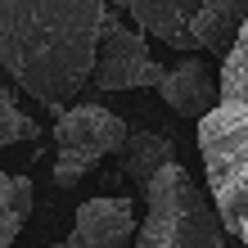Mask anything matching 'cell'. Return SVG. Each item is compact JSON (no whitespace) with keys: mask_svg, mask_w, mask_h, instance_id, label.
<instances>
[{"mask_svg":"<svg viewBox=\"0 0 248 248\" xmlns=\"http://www.w3.org/2000/svg\"><path fill=\"white\" fill-rule=\"evenodd\" d=\"M108 0H0V68L50 113L91 86Z\"/></svg>","mask_w":248,"mask_h":248,"instance_id":"cell-1","label":"cell"},{"mask_svg":"<svg viewBox=\"0 0 248 248\" xmlns=\"http://www.w3.org/2000/svg\"><path fill=\"white\" fill-rule=\"evenodd\" d=\"M199 154L226 230L248 248V23L226 50L212 113L199 118Z\"/></svg>","mask_w":248,"mask_h":248,"instance_id":"cell-2","label":"cell"},{"mask_svg":"<svg viewBox=\"0 0 248 248\" xmlns=\"http://www.w3.org/2000/svg\"><path fill=\"white\" fill-rule=\"evenodd\" d=\"M144 208L149 212L131 248H239L212 194L199 189L181 163L158 167V176L144 185Z\"/></svg>","mask_w":248,"mask_h":248,"instance_id":"cell-3","label":"cell"},{"mask_svg":"<svg viewBox=\"0 0 248 248\" xmlns=\"http://www.w3.org/2000/svg\"><path fill=\"white\" fill-rule=\"evenodd\" d=\"M126 136H131V126L99 104L63 108L54 118V144H59V154H54V185L59 189L81 185L108 154H122Z\"/></svg>","mask_w":248,"mask_h":248,"instance_id":"cell-4","label":"cell"},{"mask_svg":"<svg viewBox=\"0 0 248 248\" xmlns=\"http://www.w3.org/2000/svg\"><path fill=\"white\" fill-rule=\"evenodd\" d=\"M163 72L167 68L149 54L144 32H131L118 14H108V18H104V32H99V50H95L91 81L99 86V91H149V86L158 91Z\"/></svg>","mask_w":248,"mask_h":248,"instance_id":"cell-5","label":"cell"},{"mask_svg":"<svg viewBox=\"0 0 248 248\" xmlns=\"http://www.w3.org/2000/svg\"><path fill=\"white\" fill-rule=\"evenodd\" d=\"M136 208H131V199L122 194H99V199H86L77 217H72V235L54 248H131L136 244Z\"/></svg>","mask_w":248,"mask_h":248,"instance_id":"cell-6","label":"cell"},{"mask_svg":"<svg viewBox=\"0 0 248 248\" xmlns=\"http://www.w3.org/2000/svg\"><path fill=\"white\" fill-rule=\"evenodd\" d=\"M158 95H163V104L171 113H181V118H208L212 104H217V77H212V68L203 63L199 54H181V63L163 72Z\"/></svg>","mask_w":248,"mask_h":248,"instance_id":"cell-7","label":"cell"},{"mask_svg":"<svg viewBox=\"0 0 248 248\" xmlns=\"http://www.w3.org/2000/svg\"><path fill=\"white\" fill-rule=\"evenodd\" d=\"M131 18L140 23V32L158 36L163 46L181 50V54H194L199 50V36H194V0H126Z\"/></svg>","mask_w":248,"mask_h":248,"instance_id":"cell-8","label":"cell"},{"mask_svg":"<svg viewBox=\"0 0 248 248\" xmlns=\"http://www.w3.org/2000/svg\"><path fill=\"white\" fill-rule=\"evenodd\" d=\"M194 36L199 50H217L226 54L235 46L239 27L248 23V0H194Z\"/></svg>","mask_w":248,"mask_h":248,"instance_id":"cell-9","label":"cell"},{"mask_svg":"<svg viewBox=\"0 0 248 248\" xmlns=\"http://www.w3.org/2000/svg\"><path fill=\"white\" fill-rule=\"evenodd\" d=\"M118 158H122V176L140 181V185H149L158 176V167L176 163V158H171V140L163 131H131Z\"/></svg>","mask_w":248,"mask_h":248,"instance_id":"cell-10","label":"cell"},{"mask_svg":"<svg viewBox=\"0 0 248 248\" xmlns=\"http://www.w3.org/2000/svg\"><path fill=\"white\" fill-rule=\"evenodd\" d=\"M27 212H32V181L18 171H0V248H14Z\"/></svg>","mask_w":248,"mask_h":248,"instance_id":"cell-11","label":"cell"},{"mask_svg":"<svg viewBox=\"0 0 248 248\" xmlns=\"http://www.w3.org/2000/svg\"><path fill=\"white\" fill-rule=\"evenodd\" d=\"M32 136H36V122L18 113L14 91H0V149H9V144H18V140H32Z\"/></svg>","mask_w":248,"mask_h":248,"instance_id":"cell-12","label":"cell"}]
</instances>
